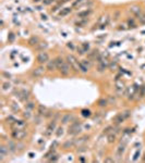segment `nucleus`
<instances>
[{"label":"nucleus","mask_w":145,"mask_h":163,"mask_svg":"<svg viewBox=\"0 0 145 163\" xmlns=\"http://www.w3.org/2000/svg\"><path fill=\"white\" fill-rule=\"evenodd\" d=\"M83 133V122L78 119V117L68 125L67 134L71 137H78L79 135Z\"/></svg>","instance_id":"1"},{"label":"nucleus","mask_w":145,"mask_h":163,"mask_svg":"<svg viewBox=\"0 0 145 163\" xmlns=\"http://www.w3.org/2000/svg\"><path fill=\"white\" fill-rule=\"evenodd\" d=\"M65 60L67 62L70 64V66L72 69V73L74 75L80 74V67H79V64H80V61L78 60V58L72 54V53H68L65 56Z\"/></svg>","instance_id":"2"},{"label":"nucleus","mask_w":145,"mask_h":163,"mask_svg":"<svg viewBox=\"0 0 145 163\" xmlns=\"http://www.w3.org/2000/svg\"><path fill=\"white\" fill-rule=\"evenodd\" d=\"M10 137L17 142H24L29 137V131L27 128L24 129H11Z\"/></svg>","instance_id":"3"},{"label":"nucleus","mask_w":145,"mask_h":163,"mask_svg":"<svg viewBox=\"0 0 145 163\" xmlns=\"http://www.w3.org/2000/svg\"><path fill=\"white\" fill-rule=\"evenodd\" d=\"M31 95L32 92L29 88H19L14 90V96L19 98V100L23 103H25L26 101L31 99Z\"/></svg>","instance_id":"4"},{"label":"nucleus","mask_w":145,"mask_h":163,"mask_svg":"<svg viewBox=\"0 0 145 163\" xmlns=\"http://www.w3.org/2000/svg\"><path fill=\"white\" fill-rule=\"evenodd\" d=\"M46 73H47L46 66H45V65H39V64H37V66H35L32 71H31L29 76H31V78H33V79H38V78L43 77Z\"/></svg>","instance_id":"5"},{"label":"nucleus","mask_w":145,"mask_h":163,"mask_svg":"<svg viewBox=\"0 0 145 163\" xmlns=\"http://www.w3.org/2000/svg\"><path fill=\"white\" fill-rule=\"evenodd\" d=\"M35 60H36L37 64H39V65H45L48 61L50 60V54H49V52H48L47 50L39 51V52L36 53V56H35Z\"/></svg>","instance_id":"6"},{"label":"nucleus","mask_w":145,"mask_h":163,"mask_svg":"<svg viewBox=\"0 0 145 163\" xmlns=\"http://www.w3.org/2000/svg\"><path fill=\"white\" fill-rule=\"evenodd\" d=\"M126 150H127V142H120L118 147L116 148V154H115V159L116 161L120 162V161H122V157L124 156V152H126Z\"/></svg>","instance_id":"7"},{"label":"nucleus","mask_w":145,"mask_h":163,"mask_svg":"<svg viewBox=\"0 0 145 163\" xmlns=\"http://www.w3.org/2000/svg\"><path fill=\"white\" fill-rule=\"evenodd\" d=\"M75 117H76V115L73 113V112H65V113L61 114L59 122H60V124L63 125V126H68Z\"/></svg>","instance_id":"8"},{"label":"nucleus","mask_w":145,"mask_h":163,"mask_svg":"<svg viewBox=\"0 0 145 163\" xmlns=\"http://www.w3.org/2000/svg\"><path fill=\"white\" fill-rule=\"evenodd\" d=\"M92 138L91 134H81L78 137H74V142H75V147L81 145H85L87 142H90Z\"/></svg>","instance_id":"9"},{"label":"nucleus","mask_w":145,"mask_h":163,"mask_svg":"<svg viewBox=\"0 0 145 163\" xmlns=\"http://www.w3.org/2000/svg\"><path fill=\"white\" fill-rule=\"evenodd\" d=\"M27 122L29 121L24 120V119H22V120H15L10 125V128L11 129H24V128H27V125H29Z\"/></svg>","instance_id":"10"},{"label":"nucleus","mask_w":145,"mask_h":163,"mask_svg":"<svg viewBox=\"0 0 145 163\" xmlns=\"http://www.w3.org/2000/svg\"><path fill=\"white\" fill-rule=\"evenodd\" d=\"M10 154L11 153L8 149L7 145L4 142H1V145H0V162L7 161V158H9Z\"/></svg>","instance_id":"11"},{"label":"nucleus","mask_w":145,"mask_h":163,"mask_svg":"<svg viewBox=\"0 0 145 163\" xmlns=\"http://www.w3.org/2000/svg\"><path fill=\"white\" fill-rule=\"evenodd\" d=\"M6 145H7L9 151H10L11 156H14L18 153V142L14 140V139H8L6 142Z\"/></svg>","instance_id":"12"},{"label":"nucleus","mask_w":145,"mask_h":163,"mask_svg":"<svg viewBox=\"0 0 145 163\" xmlns=\"http://www.w3.org/2000/svg\"><path fill=\"white\" fill-rule=\"evenodd\" d=\"M129 12H130V14L132 16L138 19L143 13V9H142V7L140 4H132V6L129 7Z\"/></svg>","instance_id":"13"},{"label":"nucleus","mask_w":145,"mask_h":163,"mask_svg":"<svg viewBox=\"0 0 145 163\" xmlns=\"http://www.w3.org/2000/svg\"><path fill=\"white\" fill-rule=\"evenodd\" d=\"M58 73L61 77H69L70 75L72 74V69H71V66H70V64L67 62L63 66L59 69Z\"/></svg>","instance_id":"14"},{"label":"nucleus","mask_w":145,"mask_h":163,"mask_svg":"<svg viewBox=\"0 0 145 163\" xmlns=\"http://www.w3.org/2000/svg\"><path fill=\"white\" fill-rule=\"evenodd\" d=\"M61 150H65V151H68V150H71L72 148H75V142H74V137L71 139H67L65 142H62V145L60 146Z\"/></svg>","instance_id":"15"},{"label":"nucleus","mask_w":145,"mask_h":163,"mask_svg":"<svg viewBox=\"0 0 145 163\" xmlns=\"http://www.w3.org/2000/svg\"><path fill=\"white\" fill-rule=\"evenodd\" d=\"M127 120H126V117H123L122 112H119V113H117L116 115L111 119V123H113V125H119V126H121Z\"/></svg>","instance_id":"16"},{"label":"nucleus","mask_w":145,"mask_h":163,"mask_svg":"<svg viewBox=\"0 0 145 163\" xmlns=\"http://www.w3.org/2000/svg\"><path fill=\"white\" fill-rule=\"evenodd\" d=\"M45 66H46L47 72L48 73H50V74H55L56 72H58V69H57V65H56L55 59H50L47 63L45 64Z\"/></svg>","instance_id":"17"},{"label":"nucleus","mask_w":145,"mask_h":163,"mask_svg":"<svg viewBox=\"0 0 145 163\" xmlns=\"http://www.w3.org/2000/svg\"><path fill=\"white\" fill-rule=\"evenodd\" d=\"M93 12L94 11H93L92 8H87V9H84V10L80 11V12H78L76 16H78V19H87L93 14Z\"/></svg>","instance_id":"18"},{"label":"nucleus","mask_w":145,"mask_h":163,"mask_svg":"<svg viewBox=\"0 0 145 163\" xmlns=\"http://www.w3.org/2000/svg\"><path fill=\"white\" fill-rule=\"evenodd\" d=\"M96 107L99 108V109H106V108H108L109 102L107 97H100V98H98L97 101H96Z\"/></svg>","instance_id":"19"},{"label":"nucleus","mask_w":145,"mask_h":163,"mask_svg":"<svg viewBox=\"0 0 145 163\" xmlns=\"http://www.w3.org/2000/svg\"><path fill=\"white\" fill-rule=\"evenodd\" d=\"M39 41H40V38L38 37V36H37V35H32L29 38V40H27V46L34 49V48H35V47H36L38 44H39Z\"/></svg>","instance_id":"20"},{"label":"nucleus","mask_w":145,"mask_h":163,"mask_svg":"<svg viewBox=\"0 0 145 163\" xmlns=\"http://www.w3.org/2000/svg\"><path fill=\"white\" fill-rule=\"evenodd\" d=\"M106 142L108 145H113V144H116L117 140H118V134L115 133V132H111V133H109L108 135H106Z\"/></svg>","instance_id":"21"},{"label":"nucleus","mask_w":145,"mask_h":163,"mask_svg":"<svg viewBox=\"0 0 145 163\" xmlns=\"http://www.w3.org/2000/svg\"><path fill=\"white\" fill-rule=\"evenodd\" d=\"M54 59H55V62H56V65H57V69H58V71H59V69H60V67H62L65 63H67L65 57H62L61 54H58V56H56Z\"/></svg>","instance_id":"22"},{"label":"nucleus","mask_w":145,"mask_h":163,"mask_svg":"<svg viewBox=\"0 0 145 163\" xmlns=\"http://www.w3.org/2000/svg\"><path fill=\"white\" fill-rule=\"evenodd\" d=\"M36 108H37V103L34 100L29 99V101H26L24 103V109H26V110H29L34 112V111H36Z\"/></svg>","instance_id":"23"},{"label":"nucleus","mask_w":145,"mask_h":163,"mask_svg":"<svg viewBox=\"0 0 145 163\" xmlns=\"http://www.w3.org/2000/svg\"><path fill=\"white\" fill-rule=\"evenodd\" d=\"M44 120H45V117L43 115H40V114L36 113L34 114V117H33V124L35 125V126H39V125L43 124Z\"/></svg>","instance_id":"24"},{"label":"nucleus","mask_w":145,"mask_h":163,"mask_svg":"<svg viewBox=\"0 0 145 163\" xmlns=\"http://www.w3.org/2000/svg\"><path fill=\"white\" fill-rule=\"evenodd\" d=\"M21 117H22V119H24V120H26V121H31V120H33V117H34V113H33V111L24 109V111H22L21 112Z\"/></svg>","instance_id":"25"},{"label":"nucleus","mask_w":145,"mask_h":163,"mask_svg":"<svg viewBox=\"0 0 145 163\" xmlns=\"http://www.w3.org/2000/svg\"><path fill=\"white\" fill-rule=\"evenodd\" d=\"M138 20H135L134 18H128L127 21H126V24H127L128 29H136L138 27Z\"/></svg>","instance_id":"26"},{"label":"nucleus","mask_w":145,"mask_h":163,"mask_svg":"<svg viewBox=\"0 0 145 163\" xmlns=\"http://www.w3.org/2000/svg\"><path fill=\"white\" fill-rule=\"evenodd\" d=\"M48 48V44L47 41H44V40H40L39 44L37 45L35 48H34V50L35 51H37V52H39V51H44V50H47Z\"/></svg>","instance_id":"27"},{"label":"nucleus","mask_w":145,"mask_h":163,"mask_svg":"<svg viewBox=\"0 0 145 163\" xmlns=\"http://www.w3.org/2000/svg\"><path fill=\"white\" fill-rule=\"evenodd\" d=\"M86 54H87V58H88V59H91L92 61H93V60H97L98 57L100 56V54H99V52H98L97 49L91 50V51H88Z\"/></svg>","instance_id":"28"},{"label":"nucleus","mask_w":145,"mask_h":163,"mask_svg":"<svg viewBox=\"0 0 145 163\" xmlns=\"http://www.w3.org/2000/svg\"><path fill=\"white\" fill-rule=\"evenodd\" d=\"M73 8L72 7H65V8H62L61 10L59 11L58 15L59 16H61V18H63V16H67V15H69L71 12H72Z\"/></svg>","instance_id":"29"},{"label":"nucleus","mask_w":145,"mask_h":163,"mask_svg":"<svg viewBox=\"0 0 145 163\" xmlns=\"http://www.w3.org/2000/svg\"><path fill=\"white\" fill-rule=\"evenodd\" d=\"M65 126L63 125H58V127H57V129L55 131V136L57 137V138H61L62 136L65 135Z\"/></svg>","instance_id":"30"},{"label":"nucleus","mask_w":145,"mask_h":163,"mask_svg":"<svg viewBox=\"0 0 145 163\" xmlns=\"http://www.w3.org/2000/svg\"><path fill=\"white\" fill-rule=\"evenodd\" d=\"M56 112H57V111L52 110L51 108H48L47 111H46V112H45V114H44V117H45V120H51V119L55 117Z\"/></svg>","instance_id":"31"},{"label":"nucleus","mask_w":145,"mask_h":163,"mask_svg":"<svg viewBox=\"0 0 145 163\" xmlns=\"http://www.w3.org/2000/svg\"><path fill=\"white\" fill-rule=\"evenodd\" d=\"M75 151H76V153H79V154L87 152V151H88V146H87L86 144H85V145L78 146V147H75Z\"/></svg>","instance_id":"32"},{"label":"nucleus","mask_w":145,"mask_h":163,"mask_svg":"<svg viewBox=\"0 0 145 163\" xmlns=\"http://www.w3.org/2000/svg\"><path fill=\"white\" fill-rule=\"evenodd\" d=\"M81 115H82L83 117H85V119H91V117H93V112H92L90 109L84 108V109L81 110Z\"/></svg>","instance_id":"33"},{"label":"nucleus","mask_w":145,"mask_h":163,"mask_svg":"<svg viewBox=\"0 0 145 163\" xmlns=\"http://www.w3.org/2000/svg\"><path fill=\"white\" fill-rule=\"evenodd\" d=\"M79 67H80V73L81 74H83V75H86L88 72H90V67H87L85 64L82 62V61H80V64H79Z\"/></svg>","instance_id":"34"},{"label":"nucleus","mask_w":145,"mask_h":163,"mask_svg":"<svg viewBox=\"0 0 145 163\" xmlns=\"http://www.w3.org/2000/svg\"><path fill=\"white\" fill-rule=\"evenodd\" d=\"M113 128H115V125H113V123H111V124L106 125L105 127L103 128L102 134H103V135H108L109 133H111V132H113Z\"/></svg>","instance_id":"35"},{"label":"nucleus","mask_w":145,"mask_h":163,"mask_svg":"<svg viewBox=\"0 0 145 163\" xmlns=\"http://www.w3.org/2000/svg\"><path fill=\"white\" fill-rule=\"evenodd\" d=\"M87 23H88V19H79L78 21L74 22L75 26H79V27H84V26H86Z\"/></svg>","instance_id":"36"},{"label":"nucleus","mask_w":145,"mask_h":163,"mask_svg":"<svg viewBox=\"0 0 145 163\" xmlns=\"http://www.w3.org/2000/svg\"><path fill=\"white\" fill-rule=\"evenodd\" d=\"M121 15H122V12L121 10L119 9H116V10H113V22H118L121 18Z\"/></svg>","instance_id":"37"},{"label":"nucleus","mask_w":145,"mask_h":163,"mask_svg":"<svg viewBox=\"0 0 145 163\" xmlns=\"http://www.w3.org/2000/svg\"><path fill=\"white\" fill-rule=\"evenodd\" d=\"M47 107L46 106H44V104H37V108H36V113L40 114V115H43L44 117V114H45V112L47 111Z\"/></svg>","instance_id":"38"},{"label":"nucleus","mask_w":145,"mask_h":163,"mask_svg":"<svg viewBox=\"0 0 145 163\" xmlns=\"http://www.w3.org/2000/svg\"><path fill=\"white\" fill-rule=\"evenodd\" d=\"M138 98H140V100H144L145 99V85H142L141 87L139 88Z\"/></svg>","instance_id":"39"},{"label":"nucleus","mask_w":145,"mask_h":163,"mask_svg":"<svg viewBox=\"0 0 145 163\" xmlns=\"http://www.w3.org/2000/svg\"><path fill=\"white\" fill-rule=\"evenodd\" d=\"M107 99H108L109 106H115V104L117 103L116 95H108V96H107Z\"/></svg>","instance_id":"40"},{"label":"nucleus","mask_w":145,"mask_h":163,"mask_svg":"<svg viewBox=\"0 0 145 163\" xmlns=\"http://www.w3.org/2000/svg\"><path fill=\"white\" fill-rule=\"evenodd\" d=\"M26 148V145L24 142H18V153H22Z\"/></svg>","instance_id":"41"},{"label":"nucleus","mask_w":145,"mask_h":163,"mask_svg":"<svg viewBox=\"0 0 145 163\" xmlns=\"http://www.w3.org/2000/svg\"><path fill=\"white\" fill-rule=\"evenodd\" d=\"M12 85H11V83H9V81L7 82H2V92H8V90H10Z\"/></svg>","instance_id":"42"},{"label":"nucleus","mask_w":145,"mask_h":163,"mask_svg":"<svg viewBox=\"0 0 145 163\" xmlns=\"http://www.w3.org/2000/svg\"><path fill=\"white\" fill-rule=\"evenodd\" d=\"M10 108H11V110L13 111V112H19V113H21V112H22L21 109L19 108V106L15 102H11Z\"/></svg>","instance_id":"43"},{"label":"nucleus","mask_w":145,"mask_h":163,"mask_svg":"<svg viewBox=\"0 0 145 163\" xmlns=\"http://www.w3.org/2000/svg\"><path fill=\"white\" fill-rule=\"evenodd\" d=\"M59 159H60V157H59V153H54L52 156L48 159V162H57V161H59Z\"/></svg>","instance_id":"44"},{"label":"nucleus","mask_w":145,"mask_h":163,"mask_svg":"<svg viewBox=\"0 0 145 163\" xmlns=\"http://www.w3.org/2000/svg\"><path fill=\"white\" fill-rule=\"evenodd\" d=\"M103 161L105 163H113V162H116V159H115V157H113V156H106Z\"/></svg>","instance_id":"45"},{"label":"nucleus","mask_w":145,"mask_h":163,"mask_svg":"<svg viewBox=\"0 0 145 163\" xmlns=\"http://www.w3.org/2000/svg\"><path fill=\"white\" fill-rule=\"evenodd\" d=\"M84 1H85V0H74V1L72 2V6H71V7H72L73 9H75V8H79L81 4H83Z\"/></svg>","instance_id":"46"},{"label":"nucleus","mask_w":145,"mask_h":163,"mask_svg":"<svg viewBox=\"0 0 145 163\" xmlns=\"http://www.w3.org/2000/svg\"><path fill=\"white\" fill-rule=\"evenodd\" d=\"M138 22L141 25H145V11H143V13L138 18Z\"/></svg>","instance_id":"47"},{"label":"nucleus","mask_w":145,"mask_h":163,"mask_svg":"<svg viewBox=\"0 0 145 163\" xmlns=\"http://www.w3.org/2000/svg\"><path fill=\"white\" fill-rule=\"evenodd\" d=\"M81 47L83 48V50L86 53L88 52L90 50H91V47H90V44H88V43H82V44H81Z\"/></svg>","instance_id":"48"},{"label":"nucleus","mask_w":145,"mask_h":163,"mask_svg":"<svg viewBox=\"0 0 145 163\" xmlns=\"http://www.w3.org/2000/svg\"><path fill=\"white\" fill-rule=\"evenodd\" d=\"M14 39H15L14 33L10 32L9 34H8V41H9V43H13V41H14Z\"/></svg>","instance_id":"49"},{"label":"nucleus","mask_w":145,"mask_h":163,"mask_svg":"<svg viewBox=\"0 0 145 163\" xmlns=\"http://www.w3.org/2000/svg\"><path fill=\"white\" fill-rule=\"evenodd\" d=\"M76 51H78V53H79V56H84V54L86 53L83 50V48L81 47V45H80V46H76Z\"/></svg>","instance_id":"50"},{"label":"nucleus","mask_w":145,"mask_h":163,"mask_svg":"<svg viewBox=\"0 0 145 163\" xmlns=\"http://www.w3.org/2000/svg\"><path fill=\"white\" fill-rule=\"evenodd\" d=\"M78 160H79V162H87V161H88V160H87V157L84 156V154H82V153L79 156Z\"/></svg>","instance_id":"51"},{"label":"nucleus","mask_w":145,"mask_h":163,"mask_svg":"<svg viewBox=\"0 0 145 163\" xmlns=\"http://www.w3.org/2000/svg\"><path fill=\"white\" fill-rule=\"evenodd\" d=\"M141 161L142 162H145V152L142 154V158H141Z\"/></svg>","instance_id":"52"},{"label":"nucleus","mask_w":145,"mask_h":163,"mask_svg":"<svg viewBox=\"0 0 145 163\" xmlns=\"http://www.w3.org/2000/svg\"><path fill=\"white\" fill-rule=\"evenodd\" d=\"M40 1H42V0H32V2H34V4H38Z\"/></svg>","instance_id":"53"},{"label":"nucleus","mask_w":145,"mask_h":163,"mask_svg":"<svg viewBox=\"0 0 145 163\" xmlns=\"http://www.w3.org/2000/svg\"><path fill=\"white\" fill-rule=\"evenodd\" d=\"M56 1H58V0H56Z\"/></svg>","instance_id":"54"},{"label":"nucleus","mask_w":145,"mask_h":163,"mask_svg":"<svg viewBox=\"0 0 145 163\" xmlns=\"http://www.w3.org/2000/svg\"><path fill=\"white\" fill-rule=\"evenodd\" d=\"M144 101H145V99H144Z\"/></svg>","instance_id":"55"}]
</instances>
